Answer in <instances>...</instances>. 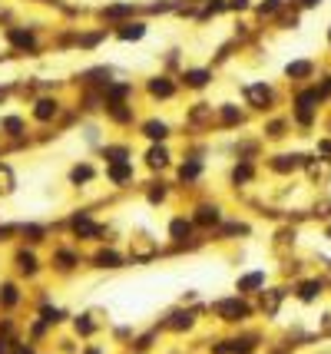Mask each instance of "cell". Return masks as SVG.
I'll use <instances>...</instances> for the list:
<instances>
[{
  "label": "cell",
  "mask_w": 331,
  "mask_h": 354,
  "mask_svg": "<svg viewBox=\"0 0 331 354\" xmlns=\"http://www.w3.org/2000/svg\"><path fill=\"white\" fill-rule=\"evenodd\" d=\"M235 119H239V113H235V110L229 106V110H225V122H235Z\"/></svg>",
  "instance_id": "obj_29"
},
{
  "label": "cell",
  "mask_w": 331,
  "mask_h": 354,
  "mask_svg": "<svg viewBox=\"0 0 331 354\" xmlns=\"http://www.w3.org/2000/svg\"><path fill=\"white\" fill-rule=\"evenodd\" d=\"M282 7V0H265L262 3V13H272V10H278Z\"/></svg>",
  "instance_id": "obj_26"
},
{
  "label": "cell",
  "mask_w": 331,
  "mask_h": 354,
  "mask_svg": "<svg viewBox=\"0 0 331 354\" xmlns=\"http://www.w3.org/2000/svg\"><path fill=\"white\" fill-rule=\"evenodd\" d=\"M318 291H321V281H305V285H301V291H298V298H301V301H311Z\"/></svg>",
  "instance_id": "obj_12"
},
{
  "label": "cell",
  "mask_w": 331,
  "mask_h": 354,
  "mask_svg": "<svg viewBox=\"0 0 331 354\" xmlns=\"http://www.w3.org/2000/svg\"><path fill=\"white\" fill-rule=\"evenodd\" d=\"M186 83L189 86H206V83H209V73H206V70H189Z\"/></svg>",
  "instance_id": "obj_10"
},
{
  "label": "cell",
  "mask_w": 331,
  "mask_h": 354,
  "mask_svg": "<svg viewBox=\"0 0 331 354\" xmlns=\"http://www.w3.org/2000/svg\"><path fill=\"white\" fill-rule=\"evenodd\" d=\"M311 73V63L298 60V63H288V77H308Z\"/></svg>",
  "instance_id": "obj_16"
},
{
  "label": "cell",
  "mask_w": 331,
  "mask_h": 354,
  "mask_svg": "<svg viewBox=\"0 0 331 354\" xmlns=\"http://www.w3.org/2000/svg\"><path fill=\"white\" fill-rule=\"evenodd\" d=\"M189 324H192V315H182V311H176V315H172V328H189Z\"/></svg>",
  "instance_id": "obj_21"
},
{
  "label": "cell",
  "mask_w": 331,
  "mask_h": 354,
  "mask_svg": "<svg viewBox=\"0 0 331 354\" xmlns=\"http://www.w3.org/2000/svg\"><path fill=\"white\" fill-rule=\"evenodd\" d=\"M146 159H149V166H166V162H169V153H166L163 146H156V149H149Z\"/></svg>",
  "instance_id": "obj_11"
},
{
  "label": "cell",
  "mask_w": 331,
  "mask_h": 354,
  "mask_svg": "<svg viewBox=\"0 0 331 354\" xmlns=\"http://www.w3.org/2000/svg\"><path fill=\"white\" fill-rule=\"evenodd\" d=\"M17 265H20V272L33 275V272H37V258H33L30 252H20V255H17Z\"/></svg>",
  "instance_id": "obj_8"
},
{
  "label": "cell",
  "mask_w": 331,
  "mask_h": 354,
  "mask_svg": "<svg viewBox=\"0 0 331 354\" xmlns=\"http://www.w3.org/2000/svg\"><path fill=\"white\" fill-rule=\"evenodd\" d=\"M149 93H153V96H172V83L166 77H156L153 83H149Z\"/></svg>",
  "instance_id": "obj_3"
},
{
  "label": "cell",
  "mask_w": 331,
  "mask_h": 354,
  "mask_svg": "<svg viewBox=\"0 0 331 354\" xmlns=\"http://www.w3.org/2000/svg\"><path fill=\"white\" fill-rule=\"evenodd\" d=\"M53 113H56V103L53 100H40V103H37V119H50Z\"/></svg>",
  "instance_id": "obj_13"
},
{
  "label": "cell",
  "mask_w": 331,
  "mask_h": 354,
  "mask_svg": "<svg viewBox=\"0 0 331 354\" xmlns=\"http://www.w3.org/2000/svg\"><path fill=\"white\" fill-rule=\"evenodd\" d=\"M3 126H7L10 133H20V129H23V126H20V119H7V122H3Z\"/></svg>",
  "instance_id": "obj_28"
},
{
  "label": "cell",
  "mask_w": 331,
  "mask_h": 354,
  "mask_svg": "<svg viewBox=\"0 0 331 354\" xmlns=\"http://www.w3.org/2000/svg\"><path fill=\"white\" fill-rule=\"evenodd\" d=\"M196 219L202 222V225H209V222H219V209H212V205H202Z\"/></svg>",
  "instance_id": "obj_15"
},
{
  "label": "cell",
  "mask_w": 331,
  "mask_h": 354,
  "mask_svg": "<svg viewBox=\"0 0 331 354\" xmlns=\"http://www.w3.org/2000/svg\"><path fill=\"white\" fill-rule=\"evenodd\" d=\"M298 162H301V156H278L275 169H278V172H285V169H295Z\"/></svg>",
  "instance_id": "obj_17"
},
{
  "label": "cell",
  "mask_w": 331,
  "mask_h": 354,
  "mask_svg": "<svg viewBox=\"0 0 331 354\" xmlns=\"http://www.w3.org/2000/svg\"><path fill=\"white\" fill-rule=\"evenodd\" d=\"M143 34H146V27H143V23H129L126 30H120V37H123V40H139Z\"/></svg>",
  "instance_id": "obj_14"
},
{
  "label": "cell",
  "mask_w": 331,
  "mask_h": 354,
  "mask_svg": "<svg viewBox=\"0 0 331 354\" xmlns=\"http://www.w3.org/2000/svg\"><path fill=\"white\" fill-rule=\"evenodd\" d=\"M245 96H248L255 106H265V103H272V89H268V86H248V89H245Z\"/></svg>",
  "instance_id": "obj_2"
},
{
  "label": "cell",
  "mask_w": 331,
  "mask_h": 354,
  "mask_svg": "<svg viewBox=\"0 0 331 354\" xmlns=\"http://www.w3.org/2000/svg\"><path fill=\"white\" fill-rule=\"evenodd\" d=\"M10 182H13V179H10V169L0 166V192H10Z\"/></svg>",
  "instance_id": "obj_22"
},
{
  "label": "cell",
  "mask_w": 331,
  "mask_h": 354,
  "mask_svg": "<svg viewBox=\"0 0 331 354\" xmlns=\"http://www.w3.org/2000/svg\"><path fill=\"white\" fill-rule=\"evenodd\" d=\"M129 176H132V169L126 166V162H116V166L110 169V179H113V182H126Z\"/></svg>",
  "instance_id": "obj_9"
},
{
  "label": "cell",
  "mask_w": 331,
  "mask_h": 354,
  "mask_svg": "<svg viewBox=\"0 0 331 354\" xmlns=\"http://www.w3.org/2000/svg\"><path fill=\"white\" fill-rule=\"evenodd\" d=\"M0 301H3V305H17V288H13V285H3V291H0Z\"/></svg>",
  "instance_id": "obj_20"
},
{
  "label": "cell",
  "mask_w": 331,
  "mask_h": 354,
  "mask_svg": "<svg viewBox=\"0 0 331 354\" xmlns=\"http://www.w3.org/2000/svg\"><path fill=\"white\" fill-rule=\"evenodd\" d=\"M301 3H305V7H315V3H318V0H301Z\"/></svg>",
  "instance_id": "obj_31"
},
{
  "label": "cell",
  "mask_w": 331,
  "mask_h": 354,
  "mask_svg": "<svg viewBox=\"0 0 331 354\" xmlns=\"http://www.w3.org/2000/svg\"><path fill=\"white\" fill-rule=\"evenodd\" d=\"M73 229H77L80 235H96V232H99V229H96V225H93V222L86 219V215H80V219H73Z\"/></svg>",
  "instance_id": "obj_7"
},
{
  "label": "cell",
  "mask_w": 331,
  "mask_h": 354,
  "mask_svg": "<svg viewBox=\"0 0 331 354\" xmlns=\"http://www.w3.org/2000/svg\"><path fill=\"white\" fill-rule=\"evenodd\" d=\"M248 176H252V169H248V166H239L235 172H232V179H235V182H245Z\"/></svg>",
  "instance_id": "obj_25"
},
{
  "label": "cell",
  "mask_w": 331,
  "mask_h": 354,
  "mask_svg": "<svg viewBox=\"0 0 331 354\" xmlns=\"http://www.w3.org/2000/svg\"><path fill=\"white\" fill-rule=\"evenodd\" d=\"M182 179H196L199 176V162H189V166H182V172H179Z\"/></svg>",
  "instance_id": "obj_24"
},
{
  "label": "cell",
  "mask_w": 331,
  "mask_h": 354,
  "mask_svg": "<svg viewBox=\"0 0 331 354\" xmlns=\"http://www.w3.org/2000/svg\"><path fill=\"white\" fill-rule=\"evenodd\" d=\"M262 285H265V275L262 272H252V275H245L239 281V291H252V288H262Z\"/></svg>",
  "instance_id": "obj_4"
},
{
  "label": "cell",
  "mask_w": 331,
  "mask_h": 354,
  "mask_svg": "<svg viewBox=\"0 0 331 354\" xmlns=\"http://www.w3.org/2000/svg\"><path fill=\"white\" fill-rule=\"evenodd\" d=\"M215 311H219L225 321H239V318H245V315H248V305H245V301H239V298H232V301H219V305H215Z\"/></svg>",
  "instance_id": "obj_1"
},
{
  "label": "cell",
  "mask_w": 331,
  "mask_h": 354,
  "mask_svg": "<svg viewBox=\"0 0 331 354\" xmlns=\"http://www.w3.org/2000/svg\"><path fill=\"white\" fill-rule=\"evenodd\" d=\"M96 262H99L103 268H116V265H120V255H116V252H99Z\"/></svg>",
  "instance_id": "obj_18"
},
{
  "label": "cell",
  "mask_w": 331,
  "mask_h": 354,
  "mask_svg": "<svg viewBox=\"0 0 331 354\" xmlns=\"http://www.w3.org/2000/svg\"><path fill=\"white\" fill-rule=\"evenodd\" d=\"M77 331L89 334V331H93V321H86V318H83V321H77Z\"/></svg>",
  "instance_id": "obj_27"
},
{
  "label": "cell",
  "mask_w": 331,
  "mask_h": 354,
  "mask_svg": "<svg viewBox=\"0 0 331 354\" xmlns=\"http://www.w3.org/2000/svg\"><path fill=\"white\" fill-rule=\"evenodd\" d=\"M10 40H13L17 46H33V37L23 34V30H10Z\"/></svg>",
  "instance_id": "obj_19"
},
{
  "label": "cell",
  "mask_w": 331,
  "mask_h": 354,
  "mask_svg": "<svg viewBox=\"0 0 331 354\" xmlns=\"http://www.w3.org/2000/svg\"><path fill=\"white\" fill-rule=\"evenodd\" d=\"M169 232H172V238H189V232H192V225H189L186 219H176L172 225H169Z\"/></svg>",
  "instance_id": "obj_6"
},
{
  "label": "cell",
  "mask_w": 331,
  "mask_h": 354,
  "mask_svg": "<svg viewBox=\"0 0 331 354\" xmlns=\"http://www.w3.org/2000/svg\"><path fill=\"white\" fill-rule=\"evenodd\" d=\"M13 354H33V351H30V348H17Z\"/></svg>",
  "instance_id": "obj_30"
},
{
  "label": "cell",
  "mask_w": 331,
  "mask_h": 354,
  "mask_svg": "<svg viewBox=\"0 0 331 354\" xmlns=\"http://www.w3.org/2000/svg\"><path fill=\"white\" fill-rule=\"evenodd\" d=\"M89 176H93V169H89V166H77V169H73V182H86Z\"/></svg>",
  "instance_id": "obj_23"
},
{
  "label": "cell",
  "mask_w": 331,
  "mask_h": 354,
  "mask_svg": "<svg viewBox=\"0 0 331 354\" xmlns=\"http://www.w3.org/2000/svg\"><path fill=\"white\" fill-rule=\"evenodd\" d=\"M146 136H149V139H166V136H169V126H166V122H146Z\"/></svg>",
  "instance_id": "obj_5"
}]
</instances>
